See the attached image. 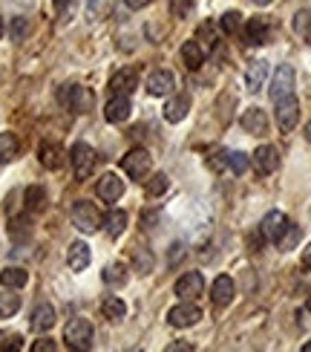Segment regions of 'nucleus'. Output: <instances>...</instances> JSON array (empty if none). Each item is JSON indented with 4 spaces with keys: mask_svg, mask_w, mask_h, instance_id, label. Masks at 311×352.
Wrapping results in <instances>:
<instances>
[{
    "mask_svg": "<svg viewBox=\"0 0 311 352\" xmlns=\"http://www.w3.org/2000/svg\"><path fill=\"white\" fill-rule=\"evenodd\" d=\"M251 162H254L257 173L268 176L279 168V151L274 148V144H260V148L254 151V156H251Z\"/></svg>",
    "mask_w": 311,
    "mask_h": 352,
    "instance_id": "nucleus-10",
    "label": "nucleus"
},
{
    "mask_svg": "<svg viewBox=\"0 0 311 352\" xmlns=\"http://www.w3.org/2000/svg\"><path fill=\"white\" fill-rule=\"evenodd\" d=\"M306 142H308V144H311V122H308V124H306Z\"/></svg>",
    "mask_w": 311,
    "mask_h": 352,
    "instance_id": "nucleus-46",
    "label": "nucleus"
},
{
    "mask_svg": "<svg viewBox=\"0 0 311 352\" xmlns=\"http://www.w3.org/2000/svg\"><path fill=\"white\" fill-rule=\"evenodd\" d=\"M233 292H236V286H233V277L231 274H219L216 280H214V286H211V300H214V306H228L231 300H233Z\"/></svg>",
    "mask_w": 311,
    "mask_h": 352,
    "instance_id": "nucleus-16",
    "label": "nucleus"
},
{
    "mask_svg": "<svg viewBox=\"0 0 311 352\" xmlns=\"http://www.w3.org/2000/svg\"><path fill=\"white\" fill-rule=\"evenodd\" d=\"M72 226H76L81 234H95L101 228V214L93 202L87 199H78L72 205Z\"/></svg>",
    "mask_w": 311,
    "mask_h": 352,
    "instance_id": "nucleus-1",
    "label": "nucleus"
},
{
    "mask_svg": "<svg viewBox=\"0 0 311 352\" xmlns=\"http://www.w3.org/2000/svg\"><path fill=\"white\" fill-rule=\"evenodd\" d=\"M9 32H12V41H23L26 32H29V21H26V18H14Z\"/></svg>",
    "mask_w": 311,
    "mask_h": 352,
    "instance_id": "nucleus-39",
    "label": "nucleus"
},
{
    "mask_svg": "<svg viewBox=\"0 0 311 352\" xmlns=\"http://www.w3.org/2000/svg\"><path fill=\"white\" fill-rule=\"evenodd\" d=\"M294 32H297L300 38H306V41H311V14L308 12L294 14Z\"/></svg>",
    "mask_w": 311,
    "mask_h": 352,
    "instance_id": "nucleus-34",
    "label": "nucleus"
},
{
    "mask_svg": "<svg viewBox=\"0 0 311 352\" xmlns=\"http://www.w3.org/2000/svg\"><path fill=\"white\" fill-rule=\"evenodd\" d=\"M306 309H308V312H311V295H308V300H306Z\"/></svg>",
    "mask_w": 311,
    "mask_h": 352,
    "instance_id": "nucleus-49",
    "label": "nucleus"
},
{
    "mask_svg": "<svg viewBox=\"0 0 311 352\" xmlns=\"http://www.w3.org/2000/svg\"><path fill=\"white\" fill-rule=\"evenodd\" d=\"M41 165L47 168V170H58L64 165V151H61V144H55V142H47L41 148Z\"/></svg>",
    "mask_w": 311,
    "mask_h": 352,
    "instance_id": "nucleus-23",
    "label": "nucleus"
},
{
    "mask_svg": "<svg viewBox=\"0 0 311 352\" xmlns=\"http://www.w3.org/2000/svg\"><path fill=\"white\" fill-rule=\"evenodd\" d=\"M0 283H3L6 289H23L29 283V274L21 266H9V269L0 272Z\"/></svg>",
    "mask_w": 311,
    "mask_h": 352,
    "instance_id": "nucleus-26",
    "label": "nucleus"
},
{
    "mask_svg": "<svg viewBox=\"0 0 311 352\" xmlns=\"http://www.w3.org/2000/svg\"><path fill=\"white\" fill-rule=\"evenodd\" d=\"M240 26H242V14L240 12H225L222 14V32L233 35V32H240Z\"/></svg>",
    "mask_w": 311,
    "mask_h": 352,
    "instance_id": "nucleus-36",
    "label": "nucleus"
},
{
    "mask_svg": "<svg viewBox=\"0 0 311 352\" xmlns=\"http://www.w3.org/2000/svg\"><path fill=\"white\" fill-rule=\"evenodd\" d=\"M101 312H104V318H110V320H122L127 315V303L122 298H115V295H107L104 303H101Z\"/></svg>",
    "mask_w": 311,
    "mask_h": 352,
    "instance_id": "nucleus-28",
    "label": "nucleus"
},
{
    "mask_svg": "<svg viewBox=\"0 0 311 352\" xmlns=\"http://www.w3.org/2000/svg\"><path fill=\"white\" fill-rule=\"evenodd\" d=\"M64 341L69 349H90L93 346V324L84 318H72L64 329Z\"/></svg>",
    "mask_w": 311,
    "mask_h": 352,
    "instance_id": "nucleus-2",
    "label": "nucleus"
},
{
    "mask_svg": "<svg viewBox=\"0 0 311 352\" xmlns=\"http://www.w3.org/2000/svg\"><path fill=\"white\" fill-rule=\"evenodd\" d=\"M225 162H228V168H231L236 176H245V170L251 168V159H248L245 153H240V151H228V153H225Z\"/></svg>",
    "mask_w": 311,
    "mask_h": 352,
    "instance_id": "nucleus-33",
    "label": "nucleus"
},
{
    "mask_svg": "<svg viewBox=\"0 0 311 352\" xmlns=\"http://www.w3.org/2000/svg\"><path fill=\"white\" fill-rule=\"evenodd\" d=\"M23 199H26V211H43L47 208V190H43L41 185H29Z\"/></svg>",
    "mask_w": 311,
    "mask_h": 352,
    "instance_id": "nucleus-29",
    "label": "nucleus"
},
{
    "mask_svg": "<svg viewBox=\"0 0 311 352\" xmlns=\"http://www.w3.org/2000/svg\"><path fill=\"white\" fill-rule=\"evenodd\" d=\"M52 3H55V6H58V9H64V6H67V3H69V0H52Z\"/></svg>",
    "mask_w": 311,
    "mask_h": 352,
    "instance_id": "nucleus-47",
    "label": "nucleus"
},
{
    "mask_svg": "<svg viewBox=\"0 0 311 352\" xmlns=\"http://www.w3.org/2000/svg\"><path fill=\"white\" fill-rule=\"evenodd\" d=\"M61 101L72 113H90L93 104H95V96H93V90H87V87L69 84V87H64V90H61Z\"/></svg>",
    "mask_w": 311,
    "mask_h": 352,
    "instance_id": "nucleus-5",
    "label": "nucleus"
},
{
    "mask_svg": "<svg viewBox=\"0 0 311 352\" xmlns=\"http://www.w3.org/2000/svg\"><path fill=\"white\" fill-rule=\"evenodd\" d=\"M288 226L291 223H288V217L283 211H268V214L262 217V237L268 240V243H279V237L286 234Z\"/></svg>",
    "mask_w": 311,
    "mask_h": 352,
    "instance_id": "nucleus-11",
    "label": "nucleus"
},
{
    "mask_svg": "<svg viewBox=\"0 0 311 352\" xmlns=\"http://www.w3.org/2000/svg\"><path fill=\"white\" fill-rule=\"evenodd\" d=\"M133 113V104H130V96H113L107 101V107H104V119H107L110 124H122L130 119Z\"/></svg>",
    "mask_w": 311,
    "mask_h": 352,
    "instance_id": "nucleus-15",
    "label": "nucleus"
},
{
    "mask_svg": "<svg viewBox=\"0 0 311 352\" xmlns=\"http://www.w3.org/2000/svg\"><path fill=\"white\" fill-rule=\"evenodd\" d=\"M122 168H124V173L130 176V179H144V176L150 173V168H153V159L144 148H133V151L124 153Z\"/></svg>",
    "mask_w": 311,
    "mask_h": 352,
    "instance_id": "nucleus-4",
    "label": "nucleus"
},
{
    "mask_svg": "<svg viewBox=\"0 0 311 352\" xmlns=\"http://www.w3.org/2000/svg\"><path fill=\"white\" fill-rule=\"evenodd\" d=\"M268 32H271V26H268L265 18H251L245 23V35H248L251 43H265L268 41Z\"/></svg>",
    "mask_w": 311,
    "mask_h": 352,
    "instance_id": "nucleus-25",
    "label": "nucleus"
},
{
    "mask_svg": "<svg viewBox=\"0 0 311 352\" xmlns=\"http://www.w3.org/2000/svg\"><path fill=\"white\" fill-rule=\"evenodd\" d=\"M205 58H207V50H205L202 41H185L182 43V61L187 69H199L205 64Z\"/></svg>",
    "mask_w": 311,
    "mask_h": 352,
    "instance_id": "nucleus-20",
    "label": "nucleus"
},
{
    "mask_svg": "<svg viewBox=\"0 0 311 352\" xmlns=\"http://www.w3.org/2000/svg\"><path fill=\"white\" fill-rule=\"evenodd\" d=\"M303 349H306V352H311V344H306V346H303Z\"/></svg>",
    "mask_w": 311,
    "mask_h": 352,
    "instance_id": "nucleus-50",
    "label": "nucleus"
},
{
    "mask_svg": "<svg viewBox=\"0 0 311 352\" xmlns=\"http://www.w3.org/2000/svg\"><path fill=\"white\" fill-rule=\"evenodd\" d=\"M0 341H3V332H0Z\"/></svg>",
    "mask_w": 311,
    "mask_h": 352,
    "instance_id": "nucleus-51",
    "label": "nucleus"
},
{
    "mask_svg": "<svg viewBox=\"0 0 311 352\" xmlns=\"http://www.w3.org/2000/svg\"><path fill=\"white\" fill-rule=\"evenodd\" d=\"M69 162H72V170H76L78 179H87L95 168V151L87 142H76L69 151Z\"/></svg>",
    "mask_w": 311,
    "mask_h": 352,
    "instance_id": "nucleus-6",
    "label": "nucleus"
},
{
    "mask_svg": "<svg viewBox=\"0 0 311 352\" xmlns=\"http://www.w3.org/2000/svg\"><path fill=\"white\" fill-rule=\"evenodd\" d=\"M240 124L251 136H265L268 133V116H265V110H260V107H248L240 116Z\"/></svg>",
    "mask_w": 311,
    "mask_h": 352,
    "instance_id": "nucleus-12",
    "label": "nucleus"
},
{
    "mask_svg": "<svg viewBox=\"0 0 311 352\" xmlns=\"http://www.w3.org/2000/svg\"><path fill=\"white\" fill-rule=\"evenodd\" d=\"M297 240H300V228H297V226H288V228H286V234L279 237V243H277V245L283 248V252H288L291 245H297Z\"/></svg>",
    "mask_w": 311,
    "mask_h": 352,
    "instance_id": "nucleus-37",
    "label": "nucleus"
},
{
    "mask_svg": "<svg viewBox=\"0 0 311 352\" xmlns=\"http://www.w3.org/2000/svg\"><path fill=\"white\" fill-rule=\"evenodd\" d=\"M101 277H104V283L107 286H124L127 283V266L124 263H110Z\"/></svg>",
    "mask_w": 311,
    "mask_h": 352,
    "instance_id": "nucleus-31",
    "label": "nucleus"
},
{
    "mask_svg": "<svg viewBox=\"0 0 311 352\" xmlns=\"http://www.w3.org/2000/svg\"><path fill=\"white\" fill-rule=\"evenodd\" d=\"M18 309H21V295H14V292H3V295H0V320L12 318Z\"/></svg>",
    "mask_w": 311,
    "mask_h": 352,
    "instance_id": "nucleus-32",
    "label": "nucleus"
},
{
    "mask_svg": "<svg viewBox=\"0 0 311 352\" xmlns=\"http://www.w3.org/2000/svg\"><path fill=\"white\" fill-rule=\"evenodd\" d=\"M277 104V124H279V130L283 133H291L294 127H297V122H300V101H297V96H286V98H277L274 101Z\"/></svg>",
    "mask_w": 311,
    "mask_h": 352,
    "instance_id": "nucleus-3",
    "label": "nucleus"
},
{
    "mask_svg": "<svg viewBox=\"0 0 311 352\" xmlns=\"http://www.w3.org/2000/svg\"><path fill=\"white\" fill-rule=\"evenodd\" d=\"M202 289H205V277H202V272H185L179 280H176V298L194 300V298L202 295Z\"/></svg>",
    "mask_w": 311,
    "mask_h": 352,
    "instance_id": "nucleus-9",
    "label": "nucleus"
},
{
    "mask_svg": "<svg viewBox=\"0 0 311 352\" xmlns=\"http://www.w3.org/2000/svg\"><path fill=\"white\" fill-rule=\"evenodd\" d=\"M187 110H190V98L185 96V93H176L168 104H165V122H170V124H179L185 116H187Z\"/></svg>",
    "mask_w": 311,
    "mask_h": 352,
    "instance_id": "nucleus-21",
    "label": "nucleus"
},
{
    "mask_svg": "<svg viewBox=\"0 0 311 352\" xmlns=\"http://www.w3.org/2000/svg\"><path fill=\"white\" fill-rule=\"evenodd\" d=\"M176 90V76L170 69H156L150 72V78H147V93L150 96H170Z\"/></svg>",
    "mask_w": 311,
    "mask_h": 352,
    "instance_id": "nucleus-14",
    "label": "nucleus"
},
{
    "mask_svg": "<svg viewBox=\"0 0 311 352\" xmlns=\"http://www.w3.org/2000/svg\"><path fill=\"white\" fill-rule=\"evenodd\" d=\"M9 237L14 243H26L29 237H32V223H29L26 217H14L9 223Z\"/></svg>",
    "mask_w": 311,
    "mask_h": 352,
    "instance_id": "nucleus-30",
    "label": "nucleus"
},
{
    "mask_svg": "<svg viewBox=\"0 0 311 352\" xmlns=\"http://www.w3.org/2000/svg\"><path fill=\"white\" fill-rule=\"evenodd\" d=\"M294 81H297V72H294L291 64H279L274 69V78H271V87H268V96L277 101V98H286L294 93Z\"/></svg>",
    "mask_w": 311,
    "mask_h": 352,
    "instance_id": "nucleus-8",
    "label": "nucleus"
},
{
    "mask_svg": "<svg viewBox=\"0 0 311 352\" xmlns=\"http://www.w3.org/2000/svg\"><path fill=\"white\" fill-rule=\"evenodd\" d=\"M21 144L14 133H0V165H9L14 156H18Z\"/></svg>",
    "mask_w": 311,
    "mask_h": 352,
    "instance_id": "nucleus-27",
    "label": "nucleus"
},
{
    "mask_svg": "<svg viewBox=\"0 0 311 352\" xmlns=\"http://www.w3.org/2000/svg\"><path fill=\"white\" fill-rule=\"evenodd\" d=\"M87 6H90V14H93V18H104V14L110 12L113 0H87Z\"/></svg>",
    "mask_w": 311,
    "mask_h": 352,
    "instance_id": "nucleus-38",
    "label": "nucleus"
},
{
    "mask_svg": "<svg viewBox=\"0 0 311 352\" xmlns=\"http://www.w3.org/2000/svg\"><path fill=\"white\" fill-rule=\"evenodd\" d=\"M254 6H268V3H274V0H251Z\"/></svg>",
    "mask_w": 311,
    "mask_h": 352,
    "instance_id": "nucleus-45",
    "label": "nucleus"
},
{
    "mask_svg": "<svg viewBox=\"0 0 311 352\" xmlns=\"http://www.w3.org/2000/svg\"><path fill=\"white\" fill-rule=\"evenodd\" d=\"M101 226H104V231H107L110 237H122L124 228H127V211H122V208L110 211L107 217L101 219Z\"/></svg>",
    "mask_w": 311,
    "mask_h": 352,
    "instance_id": "nucleus-24",
    "label": "nucleus"
},
{
    "mask_svg": "<svg viewBox=\"0 0 311 352\" xmlns=\"http://www.w3.org/2000/svg\"><path fill=\"white\" fill-rule=\"evenodd\" d=\"M139 87V76L136 69H118L110 78V93L113 96H133V90Z\"/></svg>",
    "mask_w": 311,
    "mask_h": 352,
    "instance_id": "nucleus-17",
    "label": "nucleus"
},
{
    "mask_svg": "<svg viewBox=\"0 0 311 352\" xmlns=\"http://www.w3.org/2000/svg\"><path fill=\"white\" fill-rule=\"evenodd\" d=\"M127 9H144V6H150L153 0H124Z\"/></svg>",
    "mask_w": 311,
    "mask_h": 352,
    "instance_id": "nucleus-42",
    "label": "nucleus"
},
{
    "mask_svg": "<svg viewBox=\"0 0 311 352\" xmlns=\"http://www.w3.org/2000/svg\"><path fill=\"white\" fill-rule=\"evenodd\" d=\"M3 32H6V26H3V14H0V38H3Z\"/></svg>",
    "mask_w": 311,
    "mask_h": 352,
    "instance_id": "nucleus-48",
    "label": "nucleus"
},
{
    "mask_svg": "<svg viewBox=\"0 0 311 352\" xmlns=\"http://www.w3.org/2000/svg\"><path fill=\"white\" fill-rule=\"evenodd\" d=\"M190 349H194L190 344H170L168 346V352H190Z\"/></svg>",
    "mask_w": 311,
    "mask_h": 352,
    "instance_id": "nucleus-43",
    "label": "nucleus"
},
{
    "mask_svg": "<svg viewBox=\"0 0 311 352\" xmlns=\"http://www.w3.org/2000/svg\"><path fill=\"white\" fill-rule=\"evenodd\" d=\"M265 78H268V61H251L248 69H245V87H248V93H260L262 90V84Z\"/></svg>",
    "mask_w": 311,
    "mask_h": 352,
    "instance_id": "nucleus-19",
    "label": "nucleus"
},
{
    "mask_svg": "<svg viewBox=\"0 0 311 352\" xmlns=\"http://www.w3.org/2000/svg\"><path fill=\"white\" fill-rule=\"evenodd\" d=\"M55 309L49 303H41V306H35V312H32V329L35 332H47V329H52L55 327Z\"/></svg>",
    "mask_w": 311,
    "mask_h": 352,
    "instance_id": "nucleus-22",
    "label": "nucleus"
},
{
    "mask_svg": "<svg viewBox=\"0 0 311 352\" xmlns=\"http://www.w3.org/2000/svg\"><path fill=\"white\" fill-rule=\"evenodd\" d=\"M93 263V252H90V245L87 243H72L69 245V252H67V266L72 269V272H84L87 266Z\"/></svg>",
    "mask_w": 311,
    "mask_h": 352,
    "instance_id": "nucleus-18",
    "label": "nucleus"
},
{
    "mask_svg": "<svg viewBox=\"0 0 311 352\" xmlns=\"http://www.w3.org/2000/svg\"><path fill=\"white\" fill-rule=\"evenodd\" d=\"M55 349H58V344L52 338H41L32 344V352H55Z\"/></svg>",
    "mask_w": 311,
    "mask_h": 352,
    "instance_id": "nucleus-40",
    "label": "nucleus"
},
{
    "mask_svg": "<svg viewBox=\"0 0 311 352\" xmlns=\"http://www.w3.org/2000/svg\"><path fill=\"white\" fill-rule=\"evenodd\" d=\"M168 320H170V327H176V329L196 327L199 320H202V309H199L194 300H182L179 306H173V309L168 312Z\"/></svg>",
    "mask_w": 311,
    "mask_h": 352,
    "instance_id": "nucleus-7",
    "label": "nucleus"
},
{
    "mask_svg": "<svg viewBox=\"0 0 311 352\" xmlns=\"http://www.w3.org/2000/svg\"><path fill=\"white\" fill-rule=\"evenodd\" d=\"M168 176L165 173H153V179L150 182H147V197H161V194H165V190H168Z\"/></svg>",
    "mask_w": 311,
    "mask_h": 352,
    "instance_id": "nucleus-35",
    "label": "nucleus"
},
{
    "mask_svg": "<svg viewBox=\"0 0 311 352\" xmlns=\"http://www.w3.org/2000/svg\"><path fill=\"white\" fill-rule=\"evenodd\" d=\"M23 346V338L21 335H9L6 344H0V349H21Z\"/></svg>",
    "mask_w": 311,
    "mask_h": 352,
    "instance_id": "nucleus-41",
    "label": "nucleus"
},
{
    "mask_svg": "<svg viewBox=\"0 0 311 352\" xmlns=\"http://www.w3.org/2000/svg\"><path fill=\"white\" fill-rule=\"evenodd\" d=\"M95 194L104 202H118L124 197V179H118L115 173H104L98 179V185H95Z\"/></svg>",
    "mask_w": 311,
    "mask_h": 352,
    "instance_id": "nucleus-13",
    "label": "nucleus"
},
{
    "mask_svg": "<svg viewBox=\"0 0 311 352\" xmlns=\"http://www.w3.org/2000/svg\"><path fill=\"white\" fill-rule=\"evenodd\" d=\"M303 266H306V269H311V243H308V248L303 252Z\"/></svg>",
    "mask_w": 311,
    "mask_h": 352,
    "instance_id": "nucleus-44",
    "label": "nucleus"
}]
</instances>
